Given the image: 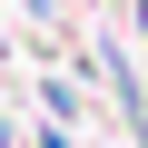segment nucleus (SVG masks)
Wrapping results in <instances>:
<instances>
[{"label":"nucleus","instance_id":"1","mask_svg":"<svg viewBox=\"0 0 148 148\" xmlns=\"http://www.w3.org/2000/svg\"><path fill=\"white\" fill-rule=\"evenodd\" d=\"M138 20H148V0H138Z\"/></svg>","mask_w":148,"mask_h":148}]
</instances>
